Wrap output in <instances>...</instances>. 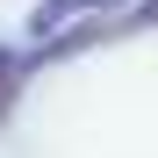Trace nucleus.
Segmentation results:
<instances>
[{
  "label": "nucleus",
  "mask_w": 158,
  "mask_h": 158,
  "mask_svg": "<svg viewBox=\"0 0 158 158\" xmlns=\"http://www.w3.org/2000/svg\"><path fill=\"white\" fill-rule=\"evenodd\" d=\"M22 79H29V58H15V50L0 43V122L15 115V101H22Z\"/></svg>",
  "instance_id": "obj_3"
},
{
  "label": "nucleus",
  "mask_w": 158,
  "mask_h": 158,
  "mask_svg": "<svg viewBox=\"0 0 158 158\" xmlns=\"http://www.w3.org/2000/svg\"><path fill=\"white\" fill-rule=\"evenodd\" d=\"M144 29H158V0H129V7H115V15H94V22H72V29H58V36L36 50V65L72 58V50H94V43H115V36H144Z\"/></svg>",
  "instance_id": "obj_1"
},
{
  "label": "nucleus",
  "mask_w": 158,
  "mask_h": 158,
  "mask_svg": "<svg viewBox=\"0 0 158 158\" xmlns=\"http://www.w3.org/2000/svg\"><path fill=\"white\" fill-rule=\"evenodd\" d=\"M115 7H129V0H36V15H29V29L50 43L58 29H72L79 15H115Z\"/></svg>",
  "instance_id": "obj_2"
}]
</instances>
